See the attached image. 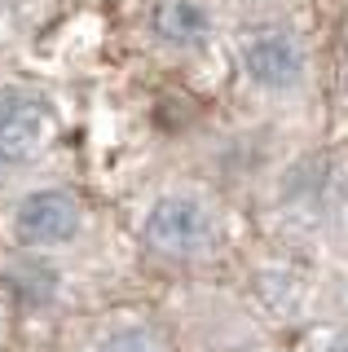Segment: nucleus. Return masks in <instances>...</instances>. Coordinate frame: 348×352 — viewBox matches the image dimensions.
Wrapping results in <instances>:
<instances>
[{
    "label": "nucleus",
    "mask_w": 348,
    "mask_h": 352,
    "mask_svg": "<svg viewBox=\"0 0 348 352\" xmlns=\"http://www.w3.org/2000/svg\"><path fill=\"white\" fill-rule=\"evenodd\" d=\"M150 27L172 49H199L212 36V9L203 0H159L150 14Z\"/></svg>",
    "instance_id": "5"
},
{
    "label": "nucleus",
    "mask_w": 348,
    "mask_h": 352,
    "mask_svg": "<svg viewBox=\"0 0 348 352\" xmlns=\"http://www.w3.org/2000/svg\"><path fill=\"white\" fill-rule=\"evenodd\" d=\"M326 352H348V330H344V335H335L331 344H326Z\"/></svg>",
    "instance_id": "7"
},
{
    "label": "nucleus",
    "mask_w": 348,
    "mask_h": 352,
    "mask_svg": "<svg viewBox=\"0 0 348 352\" xmlns=\"http://www.w3.org/2000/svg\"><path fill=\"white\" fill-rule=\"evenodd\" d=\"M49 106L36 97H0V163H31L49 141Z\"/></svg>",
    "instance_id": "4"
},
{
    "label": "nucleus",
    "mask_w": 348,
    "mask_h": 352,
    "mask_svg": "<svg viewBox=\"0 0 348 352\" xmlns=\"http://www.w3.org/2000/svg\"><path fill=\"white\" fill-rule=\"evenodd\" d=\"M102 352H159V344H155V335H146V330H115V335L102 344Z\"/></svg>",
    "instance_id": "6"
},
{
    "label": "nucleus",
    "mask_w": 348,
    "mask_h": 352,
    "mask_svg": "<svg viewBox=\"0 0 348 352\" xmlns=\"http://www.w3.org/2000/svg\"><path fill=\"white\" fill-rule=\"evenodd\" d=\"M80 225H84V212L75 203V194H67V190L27 194L14 207V238L23 247H58V242H71L80 234Z\"/></svg>",
    "instance_id": "3"
},
{
    "label": "nucleus",
    "mask_w": 348,
    "mask_h": 352,
    "mask_svg": "<svg viewBox=\"0 0 348 352\" xmlns=\"http://www.w3.org/2000/svg\"><path fill=\"white\" fill-rule=\"evenodd\" d=\"M238 62H243L247 80L256 88H269V93H291L300 88L304 71H309V58H304V44L282 27H265L252 31L238 44Z\"/></svg>",
    "instance_id": "2"
},
{
    "label": "nucleus",
    "mask_w": 348,
    "mask_h": 352,
    "mask_svg": "<svg viewBox=\"0 0 348 352\" xmlns=\"http://www.w3.org/2000/svg\"><path fill=\"white\" fill-rule=\"evenodd\" d=\"M216 212L199 194H163L146 216V242L159 256L172 260H194L216 247Z\"/></svg>",
    "instance_id": "1"
}]
</instances>
